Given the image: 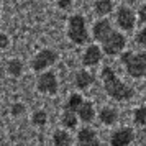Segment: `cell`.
<instances>
[{"mask_svg":"<svg viewBox=\"0 0 146 146\" xmlns=\"http://www.w3.org/2000/svg\"><path fill=\"white\" fill-rule=\"evenodd\" d=\"M58 61V53L53 49H41L40 53L36 54L31 61V67L33 71H44L48 67H51Z\"/></svg>","mask_w":146,"mask_h":146,"instance_id":"cell-5","label":"cell"},{"mask_svg":"<svg viewBox=\"0 0 146 146\" xmlns=\"http://www.w3.org/2000/svg\"><path fill=\"white\" fill-rule=\"evenodd\" d=\"M76 115H77V118L82 120L84 123H89V121H92L94 117H95V110H94V104L92 102H82L79 105V108L76 110Z\"/></svg>","mask_w":146,"mask_h":146,"instance_id":"cell-11","label":"cell"},{"mask_svg":"<svg viewBox=\"0 0 146 146\" xmlns=\"http://www.w3.org/2000/svg\"><path fill=\"white\" fill-rule=\"evenodd\" d=\"M112 23L108 20H99L97 23H94V28H92V35L94 38L97 41H102L104 38H105L107 35L112 31Z\"/></svg>","mask_w":146,"mask_h":146,"instance_id":"cell-12","label":"cell"},{"mask_svg":"<svg viewBox=\"0 0 146 146\" xmlns=\"http://www.w3.org/2000/svg\"><path fill=\"white\" fill-rule=\"evenodd\" d=\"M123 2H125V3H136L138 0H123Z\"/></svg>","mask_w":146,"mask_h":146,"instance_id":"cell-27","label":"cell"},{"mask_svg":"<svg viewBox=\"0 0 146 146\" xmlns=\"http://www.w3.org/2000/svg\"><path fill=\"white\" fill-rule=\"evenodd\" d=\"M67 38L76 43V44H84L89 40V33H87L86 20L80 15H74L67 21Z\"/></svg>","mask_w":146,"mask_h":146,"instance_id":"cell-3","label":"cell"},{"mask_svg":"<svg viewBox=\"0 0 146 146\" xmlns=\"http://www.w3.org/2000/svg\"><path fill=\"white\" fill-rule=\"evenodd\" d=\"M10 44V40L5 33H0V49H5V48Z\"/></svg>","mask_w":146,"mask_h":146,"instance_id":"cell-24","label":"cell"},{"mask_svg":"<svg viewBox=\"0 0 146 146\" xmlns=\"http://www.w3.org/2000/svg\"><path fill=\"white\" fill-rule=\"evenodd\" d=\"M135 123L139 126H145L146 123V110H145V107H139V108H136L135 110Z\"/></svg>","mask_w":146,"mask_h":146,"instance_id":"cell-21","label":"cell"},{"mask_svg":"<svg viewBox=\"0 0 146 146\" xmlns=\"http://www.w3.org/2000/svg\"><path fill=\"white\" fill-rule=\"evenodd\" d=\"M102 43V51L108 56H115V54H120L126 46V38L118 31H110L104 40L100 41Z\"/></svg>","mask_w":146,"mask_h":146,"instance_id":"cell-4","label":"cell"},{"mask_svg":"<svg viewBox=\"0 0 146 146\" xmlns=\"http://www.w3.org/2000/svg\"><path fill=\"white\" fill-rule=\"evenodd\" d=\"M36 89L41 94H48V95H54L58 92V77L54 72H43L40 77L36 79Z\"/></svg>","mask_w":146,"mask_h":146,"instance_id":"cell-6","label":"cell"},{"mask_svg":"<svg viewBox=\"0 0 146 146\" xmlns=\"http://www.w3.org/2000/svg\"><path fill=\"white\" fill-rule=\"evenodd\" d=\"M117 23L121 30L125 31H131L135 28V23H136V15L131 8L128 7H120L117 10Z\"/></svg>","mask_w":146,"mask_h":146,"instance_id":"cell-7","label":"cell"},{"mask_svg":"<svg viewBox=\"0 0 146 146\" xmlns=\"http://www.w3.org/2000/svg\"><path fill=\"white\" fill-rule=\"evenodd\" d=\"M135 141V131L131 128H120L112 135L110 143L113 146H128Z\"/></svg>","mask_w":146,"mask_h":146,"instance_id":"cell-8","label":"cell"},{"mask_svg":"<svg viewBox=\"0 0 146 146\" xmlns=\"http://www.w3.org/2000/svg\"><path fill=\"white\" fill-rule=\"evenodd\" d=\"M77 115H76V112H71V110H64V113H62V117H61V123H62V126L64 128H69V130H72V128H76L77 126Z\"/></svg>","mask_w":146,"mask_h":146,"instance_id":"cell-15","label":"cell"},{"mask_svg":"<svg viewBox=\"0 0 146 146\" xmlns=\"http://www.w3.org/2000/svg\"><path fill=\"white\" fill-rule=\"evenodd\" d=\"M53 143L58 146H69L72 143V138H71V135L64 130H58V131H54L53 135Z\"/></svg>","mask_w":146,"mask_h":146,"instance_id":"cell-17","label":"cell"},{"mask_svg":"<svg viewBox=\"0 0 146 146\" xmlns=\"http://www.w3.org/2000/svg\"><path fill=\"white\" fill-rule=\"evenodd\" d=\"M82 102H84V99L80 97L79 94H71V95H69V99H67V102H66V105H64V110L76 112Z\"/></svg>","mask_w":146,"mask_h":146,"instance_id":"cell-18","label":"cell"},{"mask_svg":"<svg viewBox=\"0 0 146 146\" xmlns=\"http://www.w3.org/2000/svg\"><path fill=\"white\" fill-rule=\"evenodd\" d=\"M10 110H12V115L17 117V115H21V113L25 112V105H23V104H13Z\"/></svg>","mask_w":146,"mask_h":146,"instance_id":"cell-22","label":"cell"},{"mask_svg":"<svg viewBox=\"0 0 146 146\" xmlns=\"http://www.w3.org/2000/svg\"><path fill=\"white\" fill-rule=\"evenodd\" d=\"M136 41H138V44H141V46H145L146 44V31L145 30L138 31V35H136Z\"/></svg>","mask_w":146,"mask_h":146,"instance_id":"cell-25","label":"cell"},{"mask_svg":"<svg viewBox=\"0 0 146 146\" xmlns=\"http://www.w3.org/2000/svg\"><path fill=\"white\" fill-rule=\"evenodd\" d=\"M7 71H8V74H10V76H13V77H18V76H21V71H23V64H21V61L12 59L10 62H8Z\"/></svg>","mask_w":146,"mask_h":146,"instance_id":"cell-19","label":"cell"},{"mask_svg":"<svg viewBox=\"0 0 146 146\" xmlns=\"http://www.w3.org/2000/svg\"><path fill=\"white\" fill-rule=\"evenodd\" d=\"M31 120H33L35 126H44L46 121H48V113L44 112V110H36V112L33 113Z\"/></svg>","mask_w":146,"mask_h":146,"instance_id":"cell-20","label":"cell"},{"mask_svg":"<svg viewBox=\"0 0 146 146\" xmlns=\"http://www.w3.org/2000/svg\"><path fill=\"white\" fill-rule=\"evenodd\" d=\"M77 143H79V145H84V146L100 145L99 138H97V131H95L94 128H89V126L79 130V133H77Z\"/></svg>","mask_w":146,"mask_h":146,"instance_id":"cell-9","label":"cell"},{"mask_svg":"<svg viewBox=\"0 0 146 146\" xmlns=\"http://www.w3.org/2000/svg\"><path fill=\"white\" fill-rule=\"evenodd\" d=\"M94 84V76L87 71H79L76 74V87L80 90H86Z\"/></svg>","mask_w":146,"mask_h":146,"instance_id":"cell-14","label":"cell"},{"mask_svg":"<svg viewBox=\"0 0 146 146\" xmlns=\"http://www.w3.org/2000/svg\"><path fill=\"white\" fill-rule=\"evenodd\" d=\"M121 62L125 64L126 72L135 79H141L146 74V58L145 53H133L126 51L121 54Z\"/></svg>","mask_w":146,"mask_h":146,"instance_id":"cell-2","label":"cell"},{"mask_svg":"<svg viewBox=\"0 0 146 146\" xmlns=\"http://www.w3.org/2000/svg\"><path fill=\"white\" fill-rule=\"evenodd\" d=\"M99 118L104 125L112 126V125H115L117 120H118V112H117L115 108H112V107H104L99 113Z\"/></svg>","mask_w":146,"mask_h":146,"instance_id":"cell-13","label":"cell"},{"mask_svg":"<svg viewBox=\"0 0 146 146\" xmlns=\"http://www.w3.org/2000/svg\"><path fill=\"white\" fill-rule=\"evenodd\" d=\"M95 13L100 17H105L113 10V0H97L95 2Z\"/></svg>","mask_w":146,"mask_h":146,"instance_id":"cell-16","label":"cell"},{"mask_svg":"<svg viewBox=\"0 0 146 146\" xmlns=\"http://www.w3.org/2000/svg\"><path fill=\"white\" fill-rule=\"evenodd\" d=\"M72 2L74 0H56V3H58V7L61 10H69V8L72 7Z\"/></svg>","mask_w":146,"mask_h":146,"instance_id":"cell-23","label":"cell"},{"mask_svg":"<svg viewBox=\"0 0 146 146\" xmlns=\"http://www.w3.org/2000/svg\"><path fill=\"white\" fill-rule=\"evenodd\" d=\"M102 59V49H100L97 44H90V46L86 49V53L82 56V64L84 66H97Z\"/></svg>","mask_w":146,"mask_h":146,"instance_id":"cell-10","label":"cell"},{"mask_svg":"<svg viewBox=\"0 0 146 146\" xmlns=\"http://www.w3.org/2000/svg\"><path fill=\"white\" fill-rule=\"evenodd\" d=\"M100 76H102L104 89L108 94V97H112L115 100H130L135 95V90L120 79L112 67L105 66L102 69V74Z\"/></svg>","mask_w":146,"mask_h":146,"instance_id":"cell-1","label":"cell"},{"mask_svg":"<svg viewBox=\"0 0 146 146\" xmlns=\"http://www.w3.org/2000/svg\"><path fill=\"white\" fill-rule=\"evenodd\" d=\"M145 12H146V8H145V7H141V8H139V13H138V20H139V23H141V25L145 23Z\"/></svg>","mask_w":146,"mask_h":146,"instance_id":"cell-26","label":"cell"}]
</instances>
